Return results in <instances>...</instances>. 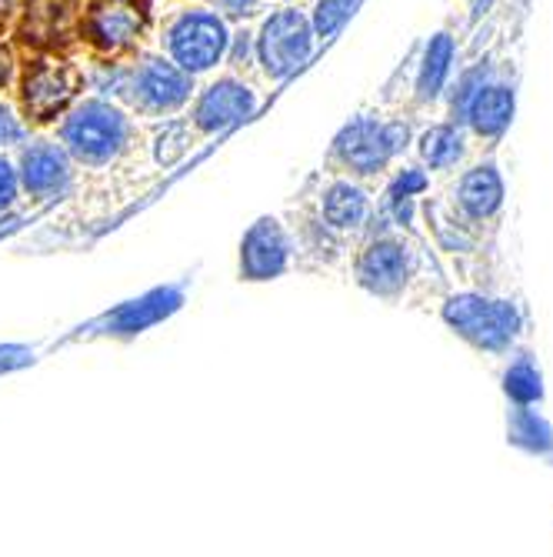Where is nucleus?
I'll use <instances>...</instances> for the list:
<instances>
[{
    "mask_svg": "<svg viewBox=\"0 0 553 557\" xmlns=\"http://www.w3.org/2000/svg\"><path fill=\"white\" fill-rule=\"evenodd\" d=\"M287 264V240L274 221H261L243 240V274L250 281H264L280 274Z\"/></svg>",
    "mask_w": 553,
    "mask_h": 557,
    "instance_id": "1a4fd4ad",
    "label": "nucleus"
},
{
    "mask_svg": "<svg viewBox=\"0 0 553 557\" xmlns=\"http://www.w3.org/2000/svg\"><path fill=\"white\" fill-rule=\"evenodd\" d=\"M507 394L520 404H533L540 397V374L533 364L527 361H517L511 371H507Z\"/></svg>",
    "mask_w": 553,
    "mask_h": 557,
    "instance_id": "6ab92c4d",
    "label": "nucleus"
},
{
    "mask_svg": "<svg viewBox=\"0 0 553 557\" xmlns=\"http://www.w3.org/2000/svg\"><path fill=\"white\" fill-rule=\"evenodd\" d=\"M227 47V30L217 14L190 11L171 30V50L184 71H208L221 61Z\"/></svg>",
    "mask_w": 553,
    "mask_h": 557,
    "instance_id": "20e7f679",
    "label": "nucleus"
},
{
    "mask_svg": "<svg viewBox=\"0 0 553 557\" xmlns=\"http://www.w3.org/2000/svg\"><path fill=\"white\" fill-rule=\"evenodd\" d=\"M214 4L227 14H247V11H254V0H214Z\"/></svg>",
    "mask_w": 553,
    "mask_h": 557,
    "instance_id": "393cba45",
    "label": "nucleus"
},
{
    "mask_svg": "<svg viewBox=\"0 0 553 557\" xmlns=\"http://www.w3.org/2000/svg\"><path fill=\"white\" fill-rule=\"evenodd\" d=\"M14 190H17V181H14V171L0 161V208L4 205H11L14 200Z\"/></svg>",
    "mask_w": 553,
    "mask_h": 557,
    "instance_id": "5701e85b",
    "label": "nucleus"
},
{
    "mask_svg": "<svg viewBox=\"0 0 553 557\" xmlns=\"http://www.w3.org/2000/svg\"><path fill=\"white\" fill-rule=\"evenodd\" d=\"M64 140L74 154L87 164H104L111 161L127 140V124L124 117L108 108V104H84L67 124H64Z\"/></svg>",
    "mask_w": 553,
    "mask_h": 557,
    "instance_id": "f03ea898",
    "label": "nucleus"
},
{
    "mask_svg": "<svg viewBox=\"0 0 553 557\" xmlns=\"http://www.w3.org/2000/svg\"><path fill=\"white\" fill-rule=\"evenodd\" d=\"M361 284L370 287L374 294H393L404 287L407 281V255L404 247L393 240H377L367 247V255L361 258Z\"/></svg>",
    "mask_w": 553,
    "mask_h": 557,
    "instance_id": "9d476101",
    "label": "nucleus"
},
{
    "mask_svg": "<svg viewBox=\"0 0 553 557\" xmlns=\"http://www.w3.org/2000/svg\"><path fill=\"white\" fill-rule=\"evenodd\" d=\"M450 61H454V40L447 34H437L424 54V71H420V97H437L447 74H450Z\"/></svg>",
    "mask_w": 553,
    "mask_h": 557,
    "instance_id": "f3484780",
    "label": "nucleus"
},
{
    "mask_svg": "<svg viewBox=\"0 0 553 557\" xmlns=\"http://www.w3.org/2000/svg\"><path fill=\"white\" fill-rule=\"evenodd\" d=\"M354 8H357V0H321V4H317V17H314L317 34L321 37H330L350 17V11H354Z\"/></svg>",
    "mask_w": 553,
    "mask_h": 557,
    "instance_id": "aec40b11",
    "label": "nucleus"
},
{
    "mask_svg": "<svg viewBox=\"0 0 553 557\" xmlns=\"http://www.w3.org/2000/svg\"><path fill=\"white\" fill-rule=\"evenodd\" d=\"M500 205H504V181L493 168H474L464 181H461V208L483 221L490 218Z\"/></svg>",
    "mask_w": 553,
    "mask_h": 557,
    "instance_id": "4468645a",
    "label": "nucleus"
},
{
    "mask_svg": "<svg viewBox=\"0 0 553 557\" xmlns=\"http://www.w3.org/2000/svg\"><path fill=\"white\" fill-rule=\"evenodd\" d=\"M134 97L140 100V108L147 111H171L187 97V81L184 74L167 64V61H147L137 77H134Z\"/></svg>",
    "mask_w": 553,
    "mask_h": 557,
    "instance_id": "6e6552de",
    "label": "nucleus"
},
{
    "mask_svg": "<svg viewBox=\"0 0 553 557\" xmlns=\"http://www.w3.org/2000/svg\"><path fill=\"white\" fill-rule=\"evenodd\" d=\"M457 111L467 117V124L477 134L493 137V134L504 131L511 124V117H514V90L504 87V84H487L483 81Z\"/></svg>",
    "mask_w": 553,
    "mask_h": 557,
    "instance_id": "423d86ee",
    "label": "nucleus"
},
{
    "mask_svg": "<svg viewBox=\"0 0 553 557\" xmlns=\"http://www.w3.org/2000/svg\"><path fill=\"white\" fill-rule=\"evenodd\" d=\"M17 134H21L17 121H14L4 108H0V147L11 144V140H17Z\"/></svg>",
    "mask_w": 553,
    "mask_h": 557,
    "instance_id": "b1692460",
    "label": "nucleus"
},
{
    "mask_svg": "<svg viewBox=\"0 0 553 557\" xmlns=\"http://www.w3.org/2000/svg\"><path fill=\"white\" fill-rule=\"evenodd\" d=\"M177 300H180L177 290H158V294H150V297H143V300H134V304H127L124 311L114 314V327L124 331V334H127V331H140V327H147V324L161 321L164 314H171V311L177 308Z\"/></svg>",
    "mask_w": 553,
    "mask_h": 557,
    "instance_id": "dca6fc26",
    "label": "nucleus"
},
{
    "mask_svg": "<svg viewBox=\"0 0 553 557\" xmlns=\"http://www.w3.org/2000/svg\"><path fill=\"white\" fill-rule=\"evenodd\" d=\"M324 218L337 231L357 227L367 218V197H364V190L350 187V184H334L327 190V197H324Z\"/></svg>",
    "mask_w": 553,
    "mask_h": 557,
    "instance_id": "2eb2a0df",
    "label": "nucleus"
},
{
    "mask_svg": "<svg viewBox=\"0 0 553 557\" xmlns=\"http://www.w3.org/2000/svg\"><path fill=\"white\" fill-rule=\"evenodd\" d=\"M420 158L430 164V168H450L464 158V137L454 131V127H430L424 137H420Z\"/></svg>",
    "mask_w": 553,
    "mask_h": 557,
    "instance_id": "a211bd4d",
    "label": "nucleus"
},
{
    "mask_svg": "<svg viewBox=\"0 0 553 557\" xmlns=\"http://www.w3.org/2000/svg\"><path fill=\"white\" fill-rule=\"evenodd\" d=\"M261 58L271 77H287L311 58V27L297 11H280L264 24Z\"/></svg>",
    "mask_w": 553,
    "mask_h": 557,
    "instance_id": "39448f33",
    "label": "nucleus"
},
{
    "mask_svg": "<svg viewBox=\"0 0 553 557\" xmlns=\"http://www.w3.org/2000/svg\"><path fill=\"white\" fill-rule=\"evenodd\" d=\"M517 441H524L527 437V444L530 447H550V431H546V424L537 418V414H530V411H520V418H517Z\"/></svg>",
    "mask_w": 553,
    "mask_h": 557,
    "instance_id": "412c9836",
    "label": "nucleus"
},
{
    "mask_svg": "<svg viewBox=\"0 0 553 557\" xmlns=\"http://www.w3.org/2000/svg\"><path fill=\"white\" fill-rule=\"evenodd\" d=\"M71 97V81L61 67H40L27 77V111L37 121H47L50 114H58Z\"/></svg>",
    "mask_w": 553,
    "mask_h": 557,
    "instance_id": "ddd939ff",
    "label": "nucleus"
},
{
    "mask_svg": "<svg viewBox=\"0 0 553 557\" xmlns=\"http://www.w3.org/2000/svg\"><path fill=\"white\" fill-rule=\"evenodd\" d=\"M67 177H71L67 158L54 144H34L24 154V184L30 194H37V197L58 194L67 184Z\"/></svg>",
    "mask_w": 553,
    "mask_h": 557,
    "instance_id": "f8f14e48",
    "label": "nucleus"
},
{
    "mask_svg": "<svg viewBox=\"0 0 553 557\" xmlns=\"http://www.w3.org/2000/svg\"><path fill=\"white\" fill-rule=\"evenodd\" d=\"M407 144L404 124H377V121H354L337 137V154L347 168L357 174L380 171L400 147Z\"/></svg>",
    "mask_w": 553,
    "mask_h": 557,
    "instance_id": "7ed1b4c3",
    "label": "nucleus"
},
{
    "mask_svg": "<svg viewBox=\"0 0 553 557\" xmlns=\"http://www.w3.org/2000/svg\"><path fill=\"white\" fill-rule=\"evenodd\" d=\"M443 318L450 327H457V334H464L467 341L487 350H504L520 331V314L514 304L477 297V294L454 297L443 308Z\"/></svg>",
    "mask_w": 553,
    "mask_h": 557,
    "instance_id": "f257e3e1",
    "label": "nucleus"
},
{
    "mask_svg": "<svg viewBox=\"0 0 553 557\" xmlns=\"http://www.w3.org/2000/svg\"><path fill=\"white\" fill-rule=\"evenodd\" d=\"M8 71H11V67H8V58L0 54V81H8Z\"/></svg>",
    "mask_w": 553,
    "mask_h": 557,
    "instance_id": "a878e982",
    "label": "nucleus"
},
{
    "mask_svg": "<svg viewBox=\"0 0 553 557\" xmlns=\"http://www.w3.org/2000/svg\"><path fill=\"white\" fill-rule=\"evenodd\" d=\"M11 4H14V0H0V14H4V11H8Z\"/></svg>",
    "mask_w": 553,
    "mask_h": 557,
    "instance_id": "bb28decb",
    "label": "nucleus"
},
{
    "mask_svg": "<svg viewBox=\"0 0 553 557\" xmlns=\"http://www.w3.org/2000/svg\"><path fill=\"white\" fill-rule=\"evenodd\" d=\"M143 27V11L134 0H104L100 8H93L90 17V34L104 47H124L130 44Z\"/></svg>",
    "mask_w": 553,
    "mask_h": 557,
    "instance_id": "9b49d317",
    "label": "nucleus"
},
{
    "mask_svg": "<svg viewBox=\"0 0 553 557\" xmlns=\"http://www.w3.org/2000/svg\"><path fill=\"white\" fill-rule=\"evenodd\" d=\"M254 108H257V100H254V94H250L243 84L221 81L204 97H200L197 124L204 127V131H224V127L237 124L240 117H247Z\"/></svg>",
    "mask_w": 553,
    "mask_h": 557,
    "instance_id": "0eeeda50",
    "label": "nucleus"
},
{
    "mask_svg": "<svg viewBox=\"0 0 553 557\" xmlns=\"http://www.w3.org/2000/svg\"><path fill=\"white\" fill-rule=\"evenodd\" d=\"M427 187V177L420 174V171H404V177H400L397 184H393V194H407V197H414V194H420Z\"/></svg>",
    "mask_w": 553,
    "mask_h": 557,
    "instance_id": "4be33fe9",
    "label": "nucleus"
}]
</instances>
